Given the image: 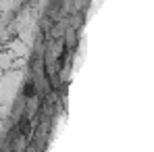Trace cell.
<instances>
[{"label":"cell","instance_id":"obj_2","mask_svg":"<svg viewBox=\"0 0 154 152\" xmlns=\"http://www.w3.org/2000/svg\"><path fill=\"white\" fill-rule=\"evenodd\" d=\"M75 42H77V31H75V29H69V31H67V46L73 48Z\"/></svg>","mask_w":154,"mask_h":152},{"label":"cell","instance_id":"obj_3","mask_svg":"<svg viewBox=\"0 0 154 152\" xmlns=\"http://www.w3.org/2000/svg\"><path fill=\"white\" fill-rule=\"evenodd\" d=\"M15 148H17V150H23V148H25V138H23V135H19V138L15 140Z\"/></svg>","mask_w":154,"mask_h":152},{"label":"cell","instance_id":"obj_1","mask_svg":"<svg viewBox=\"0 0 154 152\" xmlns=\"http://www.w3.org/2000/svg\"><path fill=\"white\" fill-rule=\"evenodd\" d=\"M38 108H40V98H38V96H29L27 102H25V115H27V117L35 115Z\"/></svg>","mask_w":154,"mask_h":152}]
</instances>
